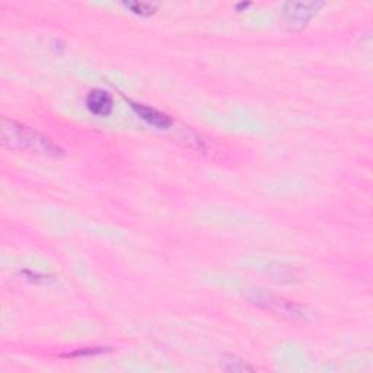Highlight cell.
Here are the masks:
<instances>
[{
    "instance_id": "6da1fadb",
    "label": "cell",
    "mask_w": 373,
    "mask_h": 373,
    "mask_svg": "<svg viewBox=\"0 0 373 373\" xmlns=\"http://www.w3.org/2000/svg\"><path fill=\"white\" fill-rule=\"evenodd\" d=\"M2 143L8 149H16L43 156L57 158L63 155V151L50 139H47L36 130L9 119L2 120Z\"/></svg>"
},
{
    "instance_id": "7a4b0ae2",
    "label": "cell",
    "mask_w": 373,
    "mask_h": 373,
    "mask_svg": "<svg viewBox=\"0 0 373 373\" xmlns=\"http://www.w3.org/2000/svg\"><path fill=\"white\" fill-rule=\"evenodd\" d=\"M248 299L254 305L264 307L266 311L287 317L290 319H303L306 315L305 310H302L299 305L290 302V300H286L283 298L270 295L264 290H252Z\"/></svg>"
},
{
    "instance_id": "3957f363",
    "label": "cell",
    "mask_w": 373,
    "mask_h": 373,
    "mask_svg": "<svg viewBox=\"0 0 373 373\" xmlns=\"http://www.w3.org/2000/svg\"><path fill=\"white\" fill-rule=\"evenodd\" d=\"M323 6L322 2H289L284 5V18L291 29H300Z\"/></svg>"
},
{
    "instance_id": "277c9868",
    "label": "cell",
    "mask_w": 373,
    "mask_h": 373,
    "mask_svg": "<svg viewBox=\"0 0 373 373\" xmlns=\"http://www.w3.org/2000/svg\"><path fill=\"white\" fill-rule=\"evenodd\" d=\"M127 102L130 104V107H132V109L136 112V114L144 120L148 124L159 128V130H167L169 128L174 121L172 119L165 114V112H160L159 109L156 108H152L149 105H144V104H139V102H135L132 100H127Z\"/></svg>"
},
{
    "instance_id": "5b68a950",
    "label": "cell",
    "mask_w": 373,
    "mask_h": 373,
    "mask_svg": "<svg viewBox=\"0 0 373 373\" xmlns=\"http://www.w3.org/2000/svg\"><path fill=\"white\" fill-rule=\"evenodd\" d=\"M112 107H114V101L108 91L93 89L86 96V108L93 116L107 117L112 111Z\"/></svg>"
},
{
    "instance_id": "8992f818",
    "label": "cell",
    "mask_w": 373,
    "mask_h": 373,
    "mask_svg": "<svg viewBox=\"0 0 373 373\" xmlns=\"http://www.w3.org/2000/svg\"><path fill=\"white\" fill-rule=\"evenodd\" d=\"M222 369L226 372H252L254 367L247 365L244 360H241L235 356H226L222 362Z\"/></svg>"
},
{
    "instance_id": "52a82bcc",
    "label": "cell",
    "mask_w": 373,
    "mask_h": 373,
    "mask_svg": "<svg viewBox=\"0 0 373 373\" xmlns=\"http://www.w3.org/2000/svg\"><path fill=\"white\" fill-rule=\"evenodd\" d=\"M123 6L135 15L139 16H151L158 9V5L146 3V2H124Z\"/></svg>"
},
{
    "instance_id": "ba28073f",
    "label": "cell",
    "mask_w": 373,
    "mask_h": 373,
    "mask_svg": "<svg viewBox=\"0 0 373 373\" xmlns=\"http://www.w3.org/2000/svg\"><path fill=\"white\" fill-rule=\"evenodd\" d=\"M104 349H79L76 351L68 353V354H63L64 358H84V356H95L98 353H102Z\"/></svg>"
},
{
    "instance_id": "9c48e42d",
    "label": "cell",
    "mask_w": 373,
    "mask_h": 373,
    "mask_svg": "<svg viewBox=\"0 0 373 373\" xmlns=\"http://www.w3.org/2000/svg\"><path fill=\"white\" fill-rule=\"evenodd\" d=\"M251 3H239V5H236V8H248Z\"/></svg>"
}]
</instances>
